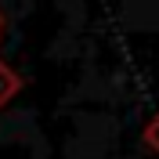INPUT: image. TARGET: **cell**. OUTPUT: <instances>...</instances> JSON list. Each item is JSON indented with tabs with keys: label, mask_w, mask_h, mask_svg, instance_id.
Wrapping results in <instances>:
<instances>
[{
	"label": "cell",
	"mask_w": 159,
	"mask_h": 159,
	"mask_svg": "<svg viewBox=\"0 0 159 159\" xmlns=\"http://www.w3.org/2000/svg\"><path fill=\"white\" fill-rule=\"evenodd\" d=\"M15 90H18V80H15L7 69H4V65H0V105H4V101H7Z\"/></svg>",
	"instance_id": "cell-1"
}]
</instances>
